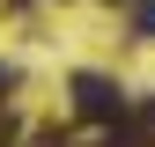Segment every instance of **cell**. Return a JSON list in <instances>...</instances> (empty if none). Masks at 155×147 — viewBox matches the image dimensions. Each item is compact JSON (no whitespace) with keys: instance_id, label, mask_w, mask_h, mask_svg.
Returning a JSON list of instances; mask_svg holds the SVG:
<instances>
[{"instance_id":"obj_1","label":"cell","mask_w":155,"mask_h":147,"mask_svg":"<svg viewBox=\"0 0 155 147\" xmlns=\"http://www.w3.org/2000/svg\"><path fill=\"white\" fill-rule=\"evenodd\" d=\"M74 110H81L89 125H118L126 118V88L111 81V74H74Z\"/></svg>"},{"instance_id":"obj_2","label":"cell","mask_w":155,"mask_h":147,"mask_svg":"<svg viewBox=\"0 0 155 147\" xmlns=\"http://www.w3.org/2000/svg\"><path fill=\"white\" fill-rule=\"evenodd\" d=\"M104 147H155L148 133H140V125H133V118H118V125H111V133H104Z\"/></svg>"},{"instance_id":"obj_3","label":"cell","mask_w":155,"mask_h":147,"mask_svg":"<svg viewBox=\"0 0 155 147\" xmlns=\"http://www.w3.org/2000/svg\"><path fill=\"white\" fill-rule=\"evenodd\" d=\"M126 8H133V30H140V37H155V0H126Z\"/></svg>"},{"instance_id":"obj_4","label":"cell","mask_w":155,"mask_h":147,"mask_svg":"<svg viewBox=\"0 0 155 147\" xmlns=\"http://www.w3.org/2000/svg\"><path fill=\"white\" fill-rule=\"evenodd\" d=\"M0 96H8V66H0Z\"/></svg>"}]
</instances>
